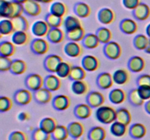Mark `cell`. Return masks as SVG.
Instances as JSON below:
<instances>
[{"instance_id":"1","label":"cell","mask_w":150,"mask_h":140,"mask_svg":"<svg viewBox=\"0 0 150 140\" xmlns=\"http://www.w3.org/2000/svg\"><path fill=\"white\" fill-rule=\"evenodd\" d=\"M95 118L103 124H111L117 120V110L110 106H103L97 108Z\"/></svg>"},{"instance_id":"2","label":"cell","mask_w":150,"mask_h":140,"mask_svg":"<svg viewBox=\"0 0 150 140\" xmlns=\"http://www.w3.org/2000/svg\"><path fill=\"white\" fill-rule=\"evenodd\" d=\"M122 52V47L118 42L111 41L103 46V53L110 60H117L120 58Z\"/></svg>"},{"instance_id":"3","label":"cell","mask_w":150,"mask_h":140,"mask_svg":"<svg viewBox=\"0 0 150 140\" xmlns=\"http://www.w3.org/2000/svg\"><path fill=\"white\" fill-rule=\"evenodd\" d=\"M24 83L27 89L35 92L43 87L44 79L40 74L33 73L26 76Z\"/></svg>"},{"instance_id":"4","label":"cell","mask_w":150,"mask_h":140,"mask_svg":"<svg viewBox=\"0 0 150 140\" xmlns=\"http://www.w3.org/2000/svg\"><path fill=\"white\" fill-rule=\"evenodd\" d=\"M32 91L29 89L21 88L16 90L13 96V100L19 106H26L32 102L33 99Z\"/></svg>"},{"instance_id":"5","label":"cell","mask_w":150,"mask_h":140,"mask_svg":"<svg viewBox=\"0 0 150 140\" xmlns=\"http://www.w3.org/2000/svg\"><path fill=\"white\" fill-rule=\"evenodd\" d=\"M30 49L35 55H42L48 52L49 50V44L45 39L38 37L32 41L30 44Z\"/></svg>"},{"instance_id":"6","label":"cell","mask_w":150,"mask_h":140,"mask_svg":"<svg viewBox=\"0 0 150 140\" xmlns=\"http://www.w3.org/2000/svg\"><path fill=\"white\" fill-rule=\"evenodd\" d=\"M63 61L62 58L57 54H51L47 55L43 61V66L47 71L50 73H56L57 68Z\"/></svg>"},{"instance_id":"7","label":"cell","mask_w":150,"mask_h":140,"mask_svg":"<svg viewBox=\"0 0 150 140\" xmlns=\"http://www.w3.org/2000/svg\"><path fill=\"white\" fill-rule=\"evenodd\" d=\"M23 13L29 17H36L42 11L40 3L34 0H26L23 4Z\"/></svg>"},{"instance_id":"8","label":"cell","mask_w":150,"mask_h":140,"mask_svg":"<svg viewBox=\"0 0 150 140\" xmlns=\"http://www.w3.org/2000/svg\"><path fill=\"white\" fill-rule=\"evenodd\" d=\"M71 104L70 99L64 94H59L52 99V106L57 111H64L68 109Z\"/></svg>"},{"instance_id":"9","label":"cell","mask_w":150,"mask_h":140,"mask_svg":"<svg viewBox=\"0 0 150 140\" xmlns=\"http://www.w3.org/2000/svg\"><path fill=\"white\" fill-rule=\"evenodd\" d=\"M86 102V104H88L92 108H98L103 105L105 102V97L102 93L94 90L87 93Z\"/></svg>"},{"instance_id":"10","label":"cell","mask_w":150,"mask_h":140,"mask_svg":"<svg viewBox=\"0 0 150 140\" xmlns=\"http://www.w3.org/2000/svg\"><path fill=\"white\" fill-rule=\"evenodd\" d=\"M132 15L136 20L144 21L149 18L150 15V7L148 4L141 2L136 8L132 10Z\"/></svg>"},{"instance_id":"11","label":"cell","mask_w":150,"mask_h":140,"mask_svg":"<svg viewBox=\"0 0 150 140\" xmlns=\"http://www.w3.org/2000/svg\"><path fill=\"white\" fill-rule=\"evenodd\" d=\"M81 66L89 72L95 71L100 66V61L96 56L92 55H86L81 60Z\"/></svg>"},{"instance_id":"12","label":"cell","mask_w":150,"mask_h":140,"mask_svg":"<svg viewBox=\"0 0 150 140\" xmlns=\"http://www.w3.org/2000/svg\"><path fill=\"white\" fill-rule=\"evenodd\" d=\"M52 92L46 88L42 87L34 92L33 97L35 102L40 104H45L52 101Z\"/></svg>"},{"instance_id":"13","label":"cell","mask_w":150,"mask_h":140,"mask_svg":"<svg viewBox=\"0 0 150 140\" xmlns=\"http://www.w3.org/2000/svg\"><path fill=\"white\" fill-rule=\"evenodd\" d=\"M50 26L45 20H37L32 26V33L37 37L46 36L50 30Z\"/></svg>"},{"instance_id":"14","label":"cell","mask_w":150,"mask_h":140,"mask_svg":"<svg viewBox=\"0 0 150 140\" xmlns=\"http://www.w3.org/2000/svg\"><path fill=\"white\" fill-rule=\"evenodd\" d=\"M115 13L109 7H103L98 13V19L100 23L104 25H109L115 20Z\"/></svg>"},{"instance_id":"15","label":"cell","mask_w":150,"mask_h":140,"mask_svg":"<svg viewBox=\"0 0 150 140\" xmlns=\"http://www.w3.org/2000/svg\"><path fill=\"white\" fill-rule=\"evenodd\" d=\"M62 85V81L60 77L57 74H48L44 78V86L51 92L57 91L60 89Z\"/></svg>"},{"instance_id":"16","label":"cell","mask_w":150,"mask_h":140,"mask_svg":"<svg viewBox=\"0 0 150 140\" xmlns=\"http://www.w3.org/2000/svg\"><path fill=\"white\" fill-rule=\"evenodd\" d=\"M120 29L125 34L132 35L137 32L138 25L133 19L126 18L120 21Z\"/></svg>"},{"instance_id":"17","label":"cell","mask_w":150,"mask_h":140,"mask_svg":"<svg viewBox=\"0 0 150 140\" xmlns=\"http://www.w3.org/2000/svg\"><path fill=\"white\" fill-rule=\"evenodd\" d=\"M96 83L98 88L103 90H107L111 88L114 82L113 75L109 72H102L98 74L96 79Z\"/></svg>"},{"instance_id":"18","label":"cell","mask_w":150,"mask_h":140,"mask_svg":"<svg viewBox=\"0 0 150 140\" xmlns=\"http://www.w3.org/2000/svg\"><path fill=\"white\" fill-rule=\"evenodd\" d=\"M145 65L146 63L144 59L139 55L132 56L127 62L128 69L134 73H139L143 71L145 68Z\"/></svg>"},{"instance_id":"19","label":"cell","mask_w":150,"mask_h":140,"mask_svg":"<svg viewBox=\"0 0 150 140\" xmlns=\"http://www.w3.org/2000/svg\"><path fill=\"white\" fill-rule=\"evenodd\" d=\"M64 50L67 56L70 58H78L82 54L83 48L79 42L70 41L65 45Z\"/></svg>"},{"instance_id":"20","label":"cell","mask_w":150,"mask_h":140,"mask_svg":"<svg viewBox=\"0 0 150 140\" xmlns=\"http://www.w3.org/2000/svg\"><path fill=\"white\" fill-rule=\"evenodd\" d=\"M92 108L88 104H79L73 109L74 115L80 120H85L92 115Z\"/></svg>"},{"instance_id":"21","label":"cell","mask_w":150,"mask_h":140,"mask_svg":"<svg viewBox=\"0 0 150 140\" xmlns=\"http://www.w3.org/2000/svg\"><path fill=\"white\" fill-rule=\"evenodd\" d=\"M69 136L74 139H77L81 137L84 133V126L81 123L73 121L67 125Z\"/></svg>"},{"instance_id":"22","label":"cell","mask_w":150,"mask_h":140,"mask_svg":"<svg viewBox=\"0 0 150 140\" xmlns=\"http://www.w3.org/2000/svg\"><path fill=\"white\" fill-rule=\"evenodd\" d=\"M146 134V128L144 124L135 123L132 124L129 128V135L134 139H140Z\"/></svg>"},{"instance_id":"23","label":"cell","mask_w":150,"mask_h":140,"mask_svg":"<svg viewBox=\"0 0 150 140\" xmlns=\"http://www.w3.org/2000/svg\"><path fill=\"white\" fill-rule=\"evenodd\" d=\"M108 99L114 104H121L127 99V93L121 88H114L110 91Z\"/></svg>"},{"instance_id":"24","label":"cell","mask_w":150,"mask_h":140,"mask_svg":"<svg viewBox=\"0 0 150 140\" xmlns=\"http://www.w3.org/2000/svg\"><path fill=\"white\" fill-rule=\"evenodd\" d=\"M66 36L65 34L59 28H51L46 37L48 42L53 44L61 43Z\"/></svg>"},{"instance_id":"25","label":"cell","mask_w":150,"mask_h":140,"mask_svg":"<svg viewBox=\"0 0 150 140\" xmlns=\"http://www.w3.org/2000/svg\"><path fill=\"white\" fill-rule=\"evenodd\" d=\"M73 11L75 15L80 18H86L91 14V8L88 4L85 2H77L74 4Z\"/></svg>"},{"instance_id":"26","label":"cell","mask_w":150,"mask_h":140,"mask_svg":"<svg viewBox=\"0 0 150 140\" xmlns=\"http://www.w3.org/2000/svg\"><path fill=\"white\" fill-rule=\"evenodd\" d=\"M112 75L114 83L119 85H125L130 80V74L128 71L125 69H119L116 70Z\"/></svg>"},{"instance_id":"27","label":"cell","mask_w":150,"mask_h":140,"mask_svg":"<svg viewBox=\"0 0 150 140\" xmlns=\"http://www.w3.org/2000/svg\"><path fill=\"white\" fill-rule=\"evenodd\" d=\"M82 45L86 49H95L98 48L100 45V41L98 39V36L96 34L89 33L86 34L83 37V40L81 41Z\"/></svg>"},{"instance_id":"28","label":"cell","mask_w":150,"mask_h":140,"mask_svg":"<svg viewBox=\"0 0 150 140\" xmlns=\"http://www.w3.org/2000/svg\"><path fill=\"white\" fill-rule=\"evenodd\" d=\"M105 138L106 131L103 127L94 126L88 131V140H105Z\"/></svg>"},{"instance_id":"29","label":"cell","mask_w":150,"mask_h":140,"mask_svg":"<svg viewBox=\"0 0 150 140\" xmlns=\"http://www.w3.org/2000/svg\"><path fill=\"white\" fill-rule=\"evenodd\" d=\"M16 52V45L13 42L5 40L0 43V55L11 57Z\"/></svg>"},{"instance_id":"30","label":"cell","mask_w":150,"mask_h":140,"mask_svg":"<svg viewBox=\"0 0 150 140\" xmlns=\"http://www.w3.org/2000/svg\"><path fill=\"white\" fill-rule=\"evenodd\" d=\"M65 35L67 39L72 42H81L85 36V31L82 26L73 29L70 32H66Z\"/></svg>"},{"instance_id":"31","label":"cell","mask_w":150,"mask_h":140,"mask_svg":"<svg viewBox=\"0 0 150 140\" xmlns=\"http://www.w3.org/2000/svg\"><path fill=\"white\" fill-rule=\"evenodd\" d=\"M27 65L23 60L15 59L13 60L10 71L14 75H21L26 72Z\"/></svg>"},{"instance_id":"32","label":"cell","mask_w":150,"mask_h":140,"mask_svg":"<svg viewBox=\"0 0 150 140\" xmlns=\"http://www.w3.org/2000/svg\"><path fill=\"white\" fill-rule=\"evenodd\" d=\"M57 122L54 118H51V117H46L43 119L41 120L40 122V128H42L43 131L48 134H51L55 128L57 127Z\"/></svg>"},{"instance_id":"33","label":"cell","mask_w":150,"mask_h":140,"mask_svg":"<svg viewBox=\"0 0 150 140\" xmlns=\"http://www.w3.org/2000/svg\"><path fill=\"white\" fill-rule=\"evenodd\" d=\"M29 39L30 37L26 32L18 31V32H15L12 34V42L18 46L26 45L29 42Z\"/></svg>"},{"instance_id":"34","label":"cell","mask_w":150,"mask_h":140,"mask_svg":"<svg viewBox=\"0 0 150 140\" xmlns=\"http://www.w3.org/2000/svg\"><path fill=\"white\" fill-rule=\"evenodd\" d=\"M71 90L74 94L82 96L89 91V85L84 80L73 81L71 85Z\"/></svg>"},{"instance_id":"35","label":"cell","mask_w":150,"mask_h":140,"mask_svg":"<svg viewBox=\"0 0 150 140\" xmlns=\"http://www.w3.org/2000/svg\"><path fill=\"white\" fill-rule=\"evenodd\" d=\"M149 42L147 35L138 34L133 39V46L139 50H145L149 46Z\"/></svg>"},{"instance_id":"36","label":"cell","mask_w":150,"mask_h":140,"mask_svg":"<svg viewBox=\"0 0 150 140\" xmlns=\"http://www.w3.org/2000/svg\"><path fill=\"white\" fill-rule=\"evenodd\" d=\"M63 26H64L66 32H70V31L76 29V28L81 27V26H82V25L81 22L77 16L69 15L64 19Z\"/></svg>"},{"instance_id":"37","label":"cell","mask_w":150,"mask_h":140,"mask_svg":"<svg viewBox=\"0 0 150 140\" xmlns=\"http://www.w3.org/2000/svg\"><path fill=\"white\" fill-rule=\"evenodd\" d=\"M132 115L130 111L125 107L119 108L117 110V120L116 121L128 125L131 123Z\"/></svg>"},{"instance_id":"38","label":"cell","mask_w":150,"mask_h":140,"mask_svg":"<svg viewBox=\"0 0 150 140\" xmlns=\"http://www.w3.org/2000/svg\"><path fill=\"white\" fill-rule=\"evenodd\" d=\"M86 70L81 66H73L68 78L73 82L83 80L86 75Z\"/></svg>"},{"instance_id":"39","label":"cell","mask_w":150,"mask_h":140,"mask_svg":"<svg viewBox=\"0 0 150 140\" xmlns=\"http://www.w3.org/2000/svg\"><path fill=\"white\" fill-rule=\"evenodd\" d=\"M13 2L7 0H0V16L6 18H12L13 15Z\"/></svg>"},{"instance_id":"40","label":"cell","mask_w":150,"mask_h":140,"mask_svg":"<svg viewBox=\"0 0 150 140\" xmlns=\"http://www.w3.org/2000/svg\"><path fill=\"white\" fill-rule=\"evenodd\" d=\"M14 32V26L11 19L5 18L0 21V34L1 36H8Z\"/></svg>"},{"instance_id":"41","label":"cell","mask_w":150,"mask_h":140,"mask_svg":"<svg viewBox=\"0 0 150 140\" xmlns=\"http://www.w3.org/2000/svg\"><path fill=\"white\" fill-rule=\"evenodd\" d=\"M45 20L50 26V28H59L60 26H62L64 23L63 17H60L51 13H48L45 16Z\"/></svg>"},{"instance_id":"42","label":"cell","mask_w":150,"mask_h":140,"mask_svg":"<svg viewBox=\"0 0 150 140\" xmlns=\"http://www.w3.org/2000/svg\"><path fill=\"white\" fill-rule=\"evenodd\" d=\"M11 20L14 26L15 32H18V31L27 32L29 29V22L26 18L23 17V15H21Z\"/></svg>"},{"instance_id":"43","label":"cell","mask_w":150,"mask_h":140,"mask_svg":"<svg viewBox=\"0 0 150 140\" xmlns=\"http://www.w3.org/2000/svg\"><path fill=\"white\" fill-rule=\"evenodd\" d=\"M96 35L98 36L100 42L104 45L111 42L112 39V32L106 27H100L96 31Z\"/></svg>"},{"instance_id":"44","label":"cell","mask_w":150,"mask_h":140,"mask_svg":"<svg viewBox=\"0 0 150 140\" xmlns=\"http://www.w3.org/2000/svg\"><path fill=\"white\" fill-rule=\"evenodd\" d=\"M69 136L67 127L63 125H58L54 132L51 134L53 140H66Z\"/></svg>"},{"instance_id":"45","label":"cell","mask_w":150,"mask_h":140,"mask_svg":"<svg viewBox=\"0 0 150 140\" xmlns=\"http://www.w3.org/2000/svg\"><path fill=\"white\" fill-rule=\"evenodd\" d=\"M110 131L111 134L116 137H122L125 136L127 132V125L121 123L118 121H115L111 123L110 127Z\"/></svg>"},{"instance_id":"46","label":"cell","mask_w":150,"mask_h":140,"mask_svg":"<svg viewBox=\"0 0 150 140\" xmlns=\"http://www.w3.org/2000/svg\"><path fill=\"white\" fill-rule=\"evenodd\" d=\"M67 12V6L62 1H54L50 7V13L60 16V17H64Z\"/></svg>"},{"instance_id":"47","label":"cell","mask_w":150,"mask_h":140,"mask_svg":"<svg viewBox=\"0 0 150 140\" xmlns=\"http://www.w3.org/2000/svg\"><path fill=\"white\" fill-rule=\"evenodd\" d=\"M128 101L133 106H140L144 104L145 101L141 97L139 93L138 88H133L128 93Z\"/></svg>"},{"instance_id":"48","label":"cell","mask_w":150,"mask_h":140,"mask_svg":"<svg viewBox=\"0 0 150 140\" xmlns=\"http://www.w3.org/2000/svg\"><path fill=\"white\" fill-rule=\"evenodd\" d=\"M72 66H72L71 64H70L69 62H67V61H62V62L59 64L58 68H57L56 74H57V75L59 76L60 78H67V77H69V75H70Z\"/></svg>"},{"instance_id":"49","label":"cell","mask_w":150,"mask_h":140,"mask_svg":"<svg viewBox=\"0 0 150 140\" xmlns=\"http://www.w3.org/2000/svg\"><path fill=\"white\" fill-rule=\"evenodd\" d=\"M31 137L32 140H50L51 138V134L45 132L42 128L38 127L32 131Z\"/></svg>"},{"instance_id":"50","label":"cell","mask_w":150,"mask_h":140,"mask_svg":"<svg viewBox=\"0 0 150 140\" xmlns=\"http://www.w3.org/2000/svg\"><path fill=\"white\" fill-rule=\"evenodd\" d=\"M13 103L10 98L2 96L0 97V112H7L13 108Z\"/></svg>"},{"instance_id":"51","label":"cell","mask_w":150,"mask_h":140,"mask_svg":"<svg viewBox=\"0 0 150 140\" xmlns=\"http://www.w3.org/2000/svg\"><path fill=\"white\" fill-rule=\"evenodd\" d=\"M12 62H13V60L10 59L9 57L0 55V71L1 72L10 71Z\"/></svg>"},{"instance_id":"52","label":"cell","mask_w":150,"mask_h":140,"mask_svg":"<svg viewBox=\"0 0 150 140\" xmlns=\"http://www.w3.org/2000/svg\"><path fill=\"white\" fill-rule=\"evenodd\" d=\"M27 136L21 131H14L9 135L8 140H27Z\"/></svg>"},{"instance_id":"53","label":"cell","mask_w":150,"mask_h":140,"mask_svg":"<svg viewBox=\"0 0 150 140\" xmlns=\"http://www.w3.org/2000/svg\"><path fill=\"white\" fill-rule=\"evenodd\" d=\"M138 87L141 86H149L150 87V74H144L139 76L136 80Z\"/></svg>"},{"instance_id":"54","label":"cell","mask_w":150,"mask_h":140,"mask_svg":"<svg viewBox=\"0 0 150 140\" xmlns=\"http://www.w3.org/2000/svg\"><path fill=\"white\" fill-rule=\"evenodd\" d=\"M13 2V15H12V18H15L19 17V16L22 15L23 13V4H20V3L15 2V1H12Z\"/></svg>"},{"instance_id":"55","label":"cell","mask_w":150,"mask_h":140,"mask_svg":"<svg viewBox=\"0 0 150 140\" xmlns=\"http://www.w3.org/2000/svg\"><path fill=\"white\" fill-rule=\"evenodd\" d=\"M138 90L141 97L144 101L150 99V87L149 86H141L138 87Z\"/></svg>"},{"instance_id":"56","label":"cell","mask_w":150,"mask_h":140,"mask_svg":"<svg viewBox=\"0 0 150 140\" xmlns=\"http://www.w3.org/2000/svg\"><path fill=\"white\" fill-rule=\"evenodd\" d=\"M141 0H122L123 6L127 10H133L139 4Z\"/></svg>"},{"instance_id":"57","label":"cell","mask_w":150,"mask_h":140,"mask_svg":"<svg viewBox=\"0 0 150 140\" xmlns=\"http://www.w3.org/2000/svg\"><path fill=\"white\" fill-rule=\"evenodd\" d=\"M18 118L19 120L21 121H26L30 118V115H29V114L27 113V112H21V113H19Z\"/></svg>"},{"instance_id":"58","label":"cell","mask_w":150,"mask_h":140,"mask_svg":"<svg viewBox=\"0 0 150 140\" xmlns=\"http://www.w3.org/2000/svg\"><path fill=\"white\" fill-rule=\"evenodd\" d=\"M144 109L146 113L150 115V99L149 100L146 101V103H144Z\"/></svg>"},{"instance_id":"59","label":"cell","mask_w":150,"mask_h":140,"mask_svg":"<svg viewBox=\"0 0 150 140\" xmlns=\"http://www.w3.org/2000/svg\"><path fill=\"white\" fill-rule=\"evenodd\" d=\"M146 35H147L148 37L150 39V23L149 25H148L147 26H146Z\"/></svg>"},{"instance_id":"60","label":"cell","mask_w":150,"mask_h":140,"mask_svg":"<svg viewBox=\"0 0 150 140\" xmlns=\"http://www.w3.org/2000/svg\"><path fill=\"white\" fill-rule=\"evenodd\" d=\"M53 1V0H39V2L44 3V4H48V3L51 2Z\"/></svg>"},{"instance_id":"61","label":"cell","mask_w":150,"mask_h":140,"mask_svg":"<svg viewBox=\"0 0 150 140\" xmlns=\"http://www.w3.org/2000/svg\"><path fill=\"white\" fill-rule=\"evenodd\" d=\"M13 1H15V2L20 3V4H23L26 0H12Z\"/></svg>"},{"instance_id":"62","label":"cell","mask_w":150,"mask_h":140,"mask_svg":"<svg viewBox=\"0 0 150 140\" xmlns=\"http://www.w3.org/2000/svg\"><path fill=\"white\" fill-rule=\"evenodd\" d=\"M145 51H146V53L150 54V42H149V46H148V48H146V50H145Z\"/></svg>"},{"instance_id":"63","label":"cell","mask_w":150,"mask_h":140,"mask_svg":"<svg viewBox=\"0 0 150 140\" xmlns=\"http://www.w3.org/2000/svg\"><path fill=\"white\" fill-rule=\"evenodd\" d=\"M34 1H38V2H39V0H34ZM40 3V2H39Z\"/></svg>"}]
</instances>
